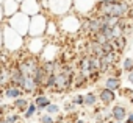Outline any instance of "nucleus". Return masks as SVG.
<instances>
[{
  "mask_svg": "<svg viewBox=\"0 0 133 123\" xmlns=\"http://www.w3.org/2000/svg\"><path fill=\"white\" fill-rule=\"evenodd\" d=\"M28 104H30V100H28L25 95H24V97H21V98H16V100H13V101H11V107H13L16 112H19L21 115L27 111Z\"/></svg>",
  "mask_w": 133,
  "mask_h": 123,
  "instance_id": "obj_19",
  "label": "nucleus"
},
{
  "mask_svg": "<svg viewBox=\"0 0 133 123\" xmlns=\"http://www.w3.org/2000/svg\"><path fill=\"white\" fill-rule=\"evenodd\" d=\"M58 30L66 34H75L82 31V17L75 13H69L66 16L58 17Z\"/></svg>",
  "mask_w": 133,
  "mask_h": 123,
  "instance_id": "obj_3",
  "label": "nucleus"
},
{
  "mask_svg": "<svg viewBox=\"0 0 133 123\" xmlns=\"http://www.w3.org/2000/svg\"><path fill=\"white\" fill-rule=\"evenodd\" d=\"M16 2H17V3H22V2H24V0H16Z\"/></svg>",
  "mask_w": 133,
  "mask_h": 123,
  "instance_id": "obj_40",
  "label": "nucleus"
},
{
  "mask_svg": "<svg viewBox=\"0 0 133 123\" xmlns=\"http://www.w3.org/2000/svg\"><path fill=\"white\" fill-rule=\"evenodd\" d=\"M36 114H38V107H36V104H35L33 101H30V104H28L27 111L22 114V118H24V120H31Z\"/></svg>",
  "mask_w": 133,
  "mask_h": 123,
  "instance_id": "obj_24",
  "label": "nucleus"
},
{
  "mask_svg": "<svg viewBox=\"0 0 133 123\" xmlns=\"http://www.w3.org/2000/svg\"><path fill=\"white\" fill-rule=\"evenodd\" d=\"M88 83H89V80H88L86 76H83L82 73H75V76H74V81H72V87H75V89H80V87H85Z\"/></svg>",
  "mask_w": 133,
  "mask_h": 123,
  "instance_id": "obj_22",
  "label": "nucleus"
},
{
  "mask_svg": "<svg viewBox=\"0 0 133 123\" xmlns=\"http://www.w3.org/2000/svg\"><path fill=\"white\" fill-rule=\"evenodd\" d=\"M0 106H2V103H0Z\"/></svg>",
  "mask_w": 133,
  "mask_h": 123,
  "instance_id": "obj_44",
  "label": "nucleus"
},
{
  "mask_svg": "<svg viewBox=\"0 0 133 123\" xmlns=\"http://www.w3.org/2000/svg\"><path fill=\"white\" fill-rule=\"evenodd\" d=\"M86 53L88 55H91V56H96V58H102L105 53H103V50H102V44H99V42H96V41H92V39H89V42H88V45H86Z\"/></svg>",
  "mask_w": 133,
  "mask_h": 123,
  "instance_id": "obj_18",
  "label": "nucleus"
},
{
  "mask_svg": "<svg viewBox=\"0 0 133 123\" xmlns=\"http://www.w3.org/2000/svg\"><path fill=\"white\" fill-rule=\"evenodd\" d=\"M42 3L41 0H24L21 3V13H24L28 17H33L39 13H42Z\"/></svg>",
  "mask_w": 133,
  "mask_h": 123,
  "instance_id": "obj_9",
  "label": "nucleus"
},
{
  "mask_svg": "<svg viewBox=\"0 0 133 123\" xmlns=\"http://www.w3.org/2000/svg\"><path fill=\"white\" fill-rule=\"evenodd\" d=\"M58 24L55 20H50L47 22V30H45V36H58Z\"/></svg>",
  "mask_w": 133,
  "mask_h": 123,
  "instance_id": "obj_25",
  "label": "nucleus"
},
{
  "mask_svg": "<svg viewBox=\"0 0 133 123\" xmlns=\"http://www.w3.org/2000/svg\"><path fill=\"white\" fill-rule=\"evenodd\" d=\"M77 66H78V73H82L83 76H86V78L89 80V75L92 73V67H91V55L85 53V55L80 58V61L77 63Z\"/></svg>",
  "mask_w": 133,
  "mask_h": 123,
  "instance_id": "obj_13",
  "label": "nucleus"
},
{
  "mask_svg": "<svg viewBox=\"0 0 133 123\" xmlns=\"http://www.w3.org/2000/svg\"><path fill=\"white\" fill-rule=\"evenodd\" d=\"M41 2H47V0H41Z\"/></svg>",
  "mask_w": 133,
  "mask_h": 123,
  "instance_id": "obj_43",
  "label": "nucleus"
},
{
  "mask_svg": "<svg viewBox=\"0 0 133 123\" xmlns=\"http://www.w3.org/2000/svg\"><path fill=\"white\" fill-rule=\"evenodd\" d=\"M10 84V67L0 64V92Z\"/></svg>",
  "mask_w": 133,
  "mask_h": 123,
  "instance_id": "obj_20",
  "label": "nucleus"
},
{
  "mask_svg": "<svg viewBox=\"0 0 133 123\" xmlns=\"http://www.w3.org/2000/svg\"><path fill=\"white\" fill-rule=\"evenodd\" d=\"M127 81H128V83H130V84H133V70H131V72H128V73H127Z\"/></svg>",
  "mask_w": 133,
  "mask_h": 123,
  "instance_id": "obj_36",
  "label": "nucleus"
},
{
  "mask_svg": "<svg viewBox=\"0 0 133 123\" xmlns=\"http://www.w3.org/2000/svg\"><path fill=\"white\" fill-rule=\"evenodd\" d=\"M5 24L8 27H11L16 33H19L21 36L27 37L28 36V27H30V17L25 16L24 13H16L14 16H11L10 19H5Z\"/></svg>",
  "mask_w": 133,
  "mask_h": 123,
  "instance_id": "obj_4",
  "label": "nucleus"
},
{
  "mask_svg": "<svg viewBox=\"0 0 133 123\" xmlns=\"http://www.w3.org/2000/svg\"><path fill=\"white\" fill-rule=\"evenodd\" d=\"M49 17L44 13H39L33 17H30V27H28V36L27 37H41L45 36Z\"/></svg>",
  "mask_w": 133,
  "mask_h": 123,
  "instance_id": "obj_5",
  "label": "nucleus"
},
{
  "mask_svg": "<svg viewBox=\"0 0 133 123\" xmlns=\"http://www.w3.org/2000/svg\"><path fill=\"white\" fill-rule=\"evenodd\" d=\"M59 56V47L52 44V42H47L45 48L42 50L41 56H39V61L41 63H45V61H56Z\"/></svg>",
  "mask_w": 133,
  "mask_h": 123,
  "instance_id": "obj_10",
  "label": "nucleus"
},
{
  "mask_svg": "<svg viewBox=\"0 0 133 123\" xmlns=\"http://www.w3.org/2000/svg\"><path fill=\"white\" fill-rule=\"evenodd\" d=\"M0 95H3L6 100L13 101V100H16V98L24 97V92L21 90V87H17V86H14V84H8L2 92H0Z\"/></svg>",
  "mask_w": 133,
  "mask_h": 123,
  "instance_id": "obj_14",
  "label": "nucleus"
},
{
  "mask_svg": "<svg viewBox=\"0 0 133 123\" xmlns=\"http://www.w3.org/2000/svg\"><path fill=\"white\" fill-rule=\"evenodd\" d=\"M99 103V98H97V94L96 92H88L83 95V106L86 107H96Z\"/></svg>",
  "mask_w": 133,
  "mask_h": 123,
  "instance_id": "obj_21",
  "label": "nucleus"
},
{
  "mask_svg": "<svg viewBox=\"0 0 133 123\" xmlns=\"http://www.w3.org/2000/svg\"><path fill=\"white\" fill-rule=\"evenodd\" d=\"M3 118H5L8 123H21V121H22V115H21L19 112H16V111H8V112L3 115Z\"/></svg>",
  "mask_w": 133,
  "mask_h": 123,
  "instance_id": "obj_23",
  "label": "nucleus"
},
{
  "mask_svg": "<svg viewBox=\"0 0 133 123\" xmlns=\"http://www.w3.org/2000/svg\"><path fill=\"white\" fill-rule=\"evenodd\" d=\"M2 8H3L5 19H10L11 16H14L16 13L21 11V3H17L16 0H5L2 3Z\"/></svg>",
  "mask_w": 133,
  "mask_h": 123,
  "instance_id": "obj_15",
  "label": "nucleus"
},
{
  "mask_svg": "<svg viewBox=\"0 0 133 123\" xmlns=\"http://www.w3.org/2000/svg\"><path fill=\"white\" fill-rule=\"evenodd\" d=\"M75 123H85V121H83V120H77Z\"/></svg>",
  "mask_w": 133,
  "mask_h": 123,
  "instance_id": "obj_39",
  "label": "nucleus"
},
{
  "mask_svg": "<svg viewBox=\"0 0 133 123\" xmlns=\"http://www.w3.org/2000/svg\"><path fill=\"white\" fill-rule=\"evenodd\" d=\"M3 2H5V0H0V5H2V3H3Z\"/></svg>",
  "mask_w": 133,
  "mask_h": 123,
  "instance_id": "obj_41",
  "label": "nucleus"
},
{
  "mask_svg": "<svg viewBox=\"0 0 133 123\" xmlns=\"http://www.w3.org/2000/svg\"><path fill=\"white\" fill-rule=\"evenodd\" d=\"M124 123H133V111L128 112V115H127V118L124 120Z\"/></svg>",
  "mask_w": 133,
  "mask_h": 123,
  "instance_id": "obj_33",
  "label": "nucleus"
},
{
  "mask_svg": "<svg viewBox=\"0 0 133 123\" xmlns=\"http://www.w3.org/2000/svg\"><path fill=\"white\" fill-rule=\"evenodd\" d=\"M63 109H64L66 112H75V111H77V106H75L72 101H66V103L63 104Z\"/></svg>",
  "mask_w": 133,
  "mask_h": 123,
  "instance_id": "obj_31",
  "label": "nucleus"
},
{
  "mask_svg": "<svg viewBox=\"0 0 133 123\" xmlns=\"http://www.w3.org/2000/svg\"><path fill=\"white\" fill-rule=\"evenodd\" d=\"M5 22V14H3V8H2V5H0V25H2Z\"/></svg>",
  "mask_w": 133,
  "mask_h": 123,
  "instance_id": "obj_35",
  "label": "nucleus"
},
{
  "mask_svg": "<svg viewBox=\"0 0 133 123\" xmlns=\"http://www.w3.org/2000/svg\"><path fill=\"white\" fill-rule=\"evenodd\" d=\"M96 6H97V0H74V3H72L74 13L80 16L82 19L92 16Z\"/></svg>",
  "mask_w": 133,
  "mask_h": 123,
  "instance_id": "obj_7",
  "label": "nucleus"
},
{
  "mask_svg": "<svg viewBox=\"0 0 133 123\" xmlns=\"http://www.w3.org/2000/svg\"><path fill=\"white\" fill-rule=\"evenodd\" d=\"M108 123H124V121H116V120H110Z\"/></svg>",
  "mask_w": 133,
  "mask_h": 123,
  "instance_id": "obj_38",
  "label": "nucleus"
},
{
  "mask_svg": "<svg viewBox=\"0 0 133 123\" xmlns=\"http://www.w3.org/2000/svg\"><path fill=\"white\" fill-rule=\"evenodd\" d=\"M113 42H114L116 51H119V53H121V51H122V50L127 47V37H125V36H117V37H116Z\"/></svg>",
  "mask_w": 133,
  "mask_h": 123,
  "instance_id": "obj_27",
  "label": "nucleus"
},
{
  "mask_svg": "<svg viewBox=\"0 0 133 123\" xmlns=\"http://www.w3.org/2000/svg\"><path fill=\"white\" fill-rule=\"evenodd\" d=\"M130 11H131V8L127 0H116V2L97 3L94 14L96 16H113L117 19H128Z\"/></svg>",
  "mask_w": 133,
  "mask_h": 123,
  "instance_id": "obj_1",
  "label": "nucleus"
},
{
  "mask_svg": "<svg viewBox=\"0 0 133 123\" xmlns=\"http://www.w3.org/2000/svg\"><path fill=\"white\" fill-rule=\"evenodd\" d=\"M72 3H74V0H49L47 10L50 11L52 16L61 17L72 11Z\"/></svg>",
  "mask_w": 133,
  "mask_h": 123,
  "instance_id": "obj_6",
  "label": "nucleus"
},
{
  "mask_svg": "<svg viewBox=\"0 0 133 123\" xmlns=\"http://www.w3.org/2000/svg\"><path fill=\"white\" fill-rule=\"evenodd\" d=\"M38 123H56V120H55V117H52V115L42 112V114H39V117H38Z\"/></svg>",
  "mask_w": 133,
  "mask_h": 123,
  "instance_id": "obj_29",
  "label": "nucleus"
},
{
  "mask_svg": "<svg viewBox=\"0 0 133 123\" xmlns=\"http://www.w3.org/2000/svg\"><path fill=\"white\" fill-rule=\"evenodd\" d=\"M103 87L108 89V90H113V92H117L121 90L122 87V83H121V78L119 76H114V75H108L103 81Z\"/></svg>",
  "mask_w": 133,
  "mask_h": 123,
  "instance_id": "obj_16",
  "label": "nucleus"
},
{
  "mask_svg": "<svg viewBox=\"0 0 133 123\" xmlns=\"http://www.w3.org/2000/svg\"><path fill=\"white\" fill-rule=\"evenodd\" d=\"M133 70V58H125L122 59V72L128 73Z\"/></svg>",
  "mask_w": 133,
  "mask_h": 123,
  "instance_id": "obj_28",
  "label": "nucleus"
},
{
  "mask_svg": "<svg viewBox=\"0 0 133 123\" xmlns=\"http://www.w3.org/2000/svg\"><path fill=\"white\" fill-rule=\"evenodd\" d=\"M35 104H36V107H38V112H41V111H45V107L52 103V100H50V97L49 95H44V94H36V95H33V100H31Z\"/></svg>",
  "mask_w": 133,
  "mask_h": 123,
  "instance_id": "obj_17",
  "label": "nucleus"
},
{
  "mask_svg": "<svg viewBox=\"0 0 133 123\" xmlns=\"http://www.w3.org/2000/svg\"><path fill=\"white\" fill-rule=\"evenodd\" d=\"M108 2H116V0H108Z\"/></svg>",
  "mask_w": 133,
  "mask_h": 123,
  "instance_id": "obj_42",
  "label": "nucleus"
},
{
  "mask_svg": "<svg viewBox=\"0 0 133 123\" xmlns=\"http://www.w3.org/2000/svg\"><path fill=\"white\" fill-rule=\"evenodd\" d=\"M97 98H99V101H100L105 107H108V106H113V104L116 103V100H117V92H113V90H108V89L102 87V89H99V92H97Z\"/></svg>",
  "mask_w": 133,
  "mask_h": 123,
  "instance_id": "obj_11",
  "label": "nucleus"
},
{
  "mask_svg": "<svg viewBox=\"0 0 133 123\" xmlns=\"http://www.w3.org/2000/svg\"><path fill=\"white\" fill-rule=\"evenodd\" d=\"M47 45V39L45 36H41V37H25V51L30 55V56H36L39 58L42 50L45 48Z\"/></svg>",
  "mask_w": 133,
  "mask_h": 123,
  "instance_id": "obj_8",
  "label": "nucleus"
},
{
  "mask_svg": "<svg viewBox=\"0 0 133 123\" xmlns=\"http://www.w3.org/2000/svg\"><path fill=\"white\" fill-rule=\"evenodd\" d=\"M0 123H8V121H6V120H5L3 117H0Z\"/></svg>",
  "mask_w": 133,
  "mask_h": 123,
  "instance_id": "obj_37",
  "label": "nucleus"
},
{
  "mask_svg": "<svg viewBox=\"0 0 133 123\" xmlns=\"http://www.w3.org/2000/svg\"><path fill=\"white\" fill-rule=\"evenodd\" d=\"M3 50V31H2V25H0V51Z\"/></svg>",
  "mask_w": 133,
  "mask_h": 123,
  "instance_id": "obj_34",
  "label": "nucleus"
},
{
  "mask_svg": "<svg viewBox=\"0 0 133 123\" xmlns=\"http://www.w3.org/2000/svg\"><path fill=\"white\" fill-rule=\"evenodd\" d=\"M102 50H103V53H113V51H116L114 42H113V41H108V42H105V44L102 45Z\"/></svg>",
  "mask_w": 133,
  "mask_h": 123,
  "instance_id": "obj_30",
  "label": "nucleus"
},
{
  "mask_svg": "<svg viewBox=\"0 0 133 123\" xmlns=\"http://www.w3.org/2000/svg\"><path fill=\"white\" fill-rule=\"evenodd\" d=\"M2 31H3V50L8 53H19L25 47V37L16 33L11 27L6 24H2Z\"/></svg>",
  "mask_w": 133,
  "mask_h": 123,
  "instance_id": "obj_2",
  "label": "nucleus"
},
{
  "mask_svg": "<svg viewBox=\"0 0 133 123\" xmlns=\"http://www.w3.org/2000/svg\"><path fill=\"white\" fill-rule=\"evenodd\" d=\"M45 114H49V115H52V117H55V115H59V112H61V106L58 104V103H50L47 107H45V111H44Z\"/></svg>",
  "mask_w": 133,
  "mask_h": 123,
  "instance_id": "obj_26",
  "label": "nucleus"
},
{
  "mask_svg": "<svg viewBox=\"0 0 133 123\" xmlns=\"http://www.w3.org/2000/svg\"><path fill=\"white\" fill-rule=\"evenodd\" d=\"M71 101H72L75 106H83V95H82V94H75V95L71 98Z\"/></svg>",
  "mask_w": 133,
  "mask_h": 123,
  "instance_id": "obj_32",
  "label": "nucleus"
},
{
  "mask_svg": "<svg viewBox=\"0 0 133 123\" xmlns=\"http://www.w3.org/2000/svg\"><path fill=\"white\" fill-rule=\"evenodd\" d=\"M110 114H111V120H116V121H124L128 115V109L125 104H121V103H114L111 107H110Z\"/></svg>",
  "mask_w": 133,
  "mask_h": 123,
  "instance_id": "obj_12",
  "label": "nucleus"
}]
</instances>
